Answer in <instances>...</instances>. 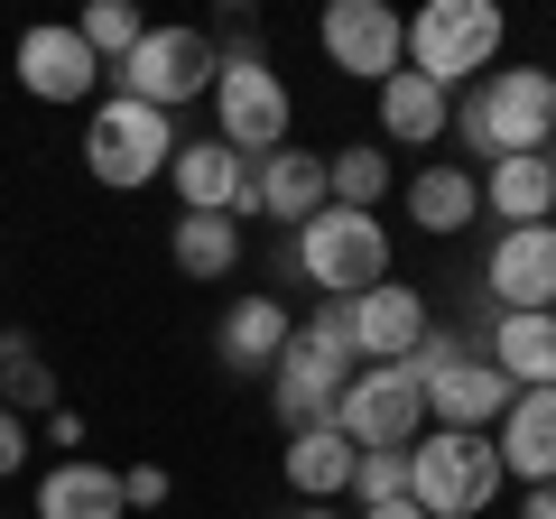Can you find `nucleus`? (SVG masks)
<instances>
[{
	"label": "nucleus",
	"instance_id": "4",
	"mask_svg": "<svg viewBox=\"0 0 556 519\" xmlns=\"http://www.w3.org/2000/svg\"><path fill=\"white\" fill-rule=\"evenodd\" d=\"M204 102H214V140L232 149V159L260 167V159L288 149V121L298 112H288V84H278V65L260 56V47H232V56L214 65V93Z\"/></svg>",
	"mask_w": 556,
	"mask_h": 519
},
{
	"label": "nucleus",
	"instance_id": "25",
	"mask_svg": "<svg viewBox=\"0 0 556 519\" xmlns=\"http://www.w3.org/2000/svg\"><path fill=\"white\" fill-rule=\"evenodd\" d=\"M167 251H177L186 279H223V269L241 260V223L232 214H186L177 232H167Z\"/></svg>",
	"mask_w": 556,
	"mask_h": 519
},
{
	"label": "nucleus",
	"instance_id": "10",
	"mask_svg": "<svg viewBox=\"0 0 556 519\" xmlns=\"http://www.w3.org/2000/svg\"><path fill=\"white\" fill-rule=\"evenodd\" d=\"M316 47L343 65V75L390 84L399 65H408V20H399L390 0H334V10L316 20Z\"/></svg>",
	"mask_w": 556,
	"mask_h": 519
},
{
	"label": "nucleus",
	"instance_id": "16",
	"mask_svg": "<svg viewBox=\"0 0 556 519\" xmlns=\"http://www.w3.org/2000/svg\"><path fill=\"white\" fill-rule=\"evenodd\" d=\"M492 455H501V473L510 482H556V390H519L510 408H501V427H492Z\"/></svg>",
	"mask_w": 556,
	"mask_h": 519
},
{
	"label": "nucleus",
	"instance_id": "17",
	"mask_svg": "<svg viewBox=\"0 0 556 519\" xmlns=\"http://www.w3.org/2000/svg\"><path fill=\"white\" fill-rule=\"evenodd\" d=\"M38 519H130V501H121V473L93 455H56L38 473Z\"/></svg>",
	"mask_w": 556,
	"mask_h": 519
},
{
	"label": "nucleus",
	"instance_id": "27",
	"mask_svg": "<svg viewBox=\"0 0 556 519\" xmlns=\"http://www.w3.org/2000/svg\"><path fill=\"white\" fill-rule=\"evenodd\" d=\"M0 408H20V418L56 408V371L38 362V343H0Z\"/></svg>",
	"mask_w": 556,
	"mask_h": 519
},
{
	"label": "nucleus",
	"instance_id": "29",
	"mask_svg": "<svg viewBox=\"0 0 556 519\" xmlns=\"http://www.w3.org/2000/svg\"><path fill=\"white\" fill-rule=\"evenodd\" d=\"M353 501H362V510L408 501V445H371V455H353Z\"/></svg>",
	"mask_w": 556,
	"mask_h": 519
},
{
	"label": "nucleus",
	"instance_id": "15",
	"mask_svg": "<svg viewBox=\"0 0 556 519\" xmlns=\"http://www.w3.org/2000/svg\"><path fill=\"white\" fill-rule=\"evenodd\" d=\"M167 186H177L186 214H251V159H232L223 140H186L177 159H167Z\"/></svg>",
	"mask_w": 556,
	"mask_h": 519
},
{
	"label": "nucleus",
	"instance_id": "5",
	"mask_svg": "<svg viewBox=\"0 0 556 519\" xmlns=\"http://www.w3.org/2000/svg\"><path fill=\"white\" fill-rule=\"evenodd\" d=\"M501 455L492 436H455V427H427V436L408 445V501L427 519H482L501 501Z\"/></svg>",
	"mask_w": 556,
	"mask_h": 519
},
{
	"label": "nucleus",
	"instance_id": "36",
	"mask_svg": "<svg viewBox=\"0 0 556 519\" xmlns=\"http://www.w3.org/2000/svg\"><path fill=\"white\" fill-rule=\"evenodd\" d=\"M298 519H334V510H298Z\"/></svg>",
	"mask_w": 556,
	"mask_h": 519
},
{
	"label": "nucleus",
	"instance_id": "31",
	"mask_svg": "<svg viewBox=\"0 0 556 519\" xmlns=\"http://www.w3.org/2000/svg\"><path fill=\"white\" fill-rule=\"evenodd\" d=\"M121 501H130V510H159L167 501V464H130V473H121Z\"/></svg>",
	"mask_w": 556,
	"mask_h": 519
},
{
	"label": "nucleus",
	"instance_id": "3",
	"mask_svg": "<svg viewBox=\"0 0 556 519\" xmlns=\"http://www.w3.org/2000/svg\"><path fill=\"white\" fill-rule=\"evenodd\" d=\"M408 371H417V400H427V418L455 427V436H492L501 408L519 400V390H510V380H501L464 334H427V343L408 353Z\"/></svg>",
	"mask_w": 556,
	"mask_h": 519
},
{
	"label": "nucleus",
	"instance_id": "28",
	"mask_svg": "<svg viewBox=\"0 0 556 519\" xmlns=\"http://www.w3.org/2000/svg\"><path fill=\"white\" fill-rule=\"evenodd\" d=\"M75 38H84V47H93V56H102V65H121V56H130V47H139V38H149V20H139L130 0H93V10H84V20H75Z\"/></svg>",
	"mask_w": 556,
	"mask_h": 519
},
{
	"label": "nucleus",
	"instance_id": "9",
	"mask_svg": "<svg viewBox=\"0 0 556 519\" xmlns=\"http://www.w3.org/2000/svg\"><path fill=\"white\" fill-rule=\"evenodd\" d=\"M334 427L371 455V445H417L427 436V400H417V371L408 362H362L353 380H343V408Z\"/></svg>",
	"mask_w": 556,
	"mask_h": 519
},
{
	"label": "nucleus",
	"instance_id": "13",
	"mask_svg": "<svg viewBox=\"0 0 556 519\" xmlns=\"http://www.w3.org/2000/svg\"><path fill=\"white\" fill-rule=\"evenodd\" d=\"M20 84L38 102H93V84H102V56L75 38V20H47V28H20Z\"/></svg>",
	"mask_w": 556,
	"mask_h": 519
},
{
	"label": "nucleus",
	"instance_id": "32",
	"mask_svg": "<svg viewBox=\"0 0 556 519\" xmlns=\"http://www.w3.org/2000/svg\"><path fill=\"white\" fill-rule=\"evenodd\" d=\"M28 445H38V436H28V418H20V408H0V473H20Z\"/></svg>",
	"mask_w": 556,
	"mask_h": 519
},
{
	"label": "nucleus",
	"instance_id": "19",
	"mask_svg": "<svg viewBox=\"0 0 556 519\" xmlns=\"http://www.w3.org/2000/svg\"><path fill=\"white\" fill-rule=\"evenodd\" d=\"M353 455H362V445L343 436V427H298L288 455H278V473H288V492H298L306 510H325L334 492H353Z\"/></svg>",
	"mask_w": 556,
	"mask_h": 519
},
{
	"label": "nucleus",
	"instance_id": "24",
	"mask_svg": "<svg viewBox=\"0 0 556 519\" xmlns=\"http://www.w3.org/2000/svg\"><path fill=\"white\" fill-rule=\"evenodd\" d=\"M288 334H298V325H288V306L278 298H241L232 316H223V362H232V371H278V353H288Z\"/></svg>",
	"mask_w": 556,
	"mask_h": 519
},
{
	"label": "nucleus",
	"instance_id": "26",
	"mask_svg": "<svg viewBox=\"0 0 556 519\" xmlns=\"http://www.w3.org/2000/svg\"><path fill=\"white\" fill-rule=\"evenodd\" d=\"M380 195H390V149H334L325 159V204L380 214Z\"/></svg>",
	"mask_w": 556,
	"mask_h": 519
},
{
	"label": "nucleus",
	"instance_id": "11",
	"mask_svg": "<svg viewBox=\"0 0 556 519\" xmlns=\"http://www.w3.org/2000/svg\"><path fill=\"white\" fill-rule=\"evenodd\" d=\"M482 288H492V316H547V306H556V223L492 232V251H482Z\"/></svg>",
	"mask_w": 556,
	"mask_h": 519
},
{
	"label": "nucleus",
	"instance_id": "33",
	"mask_svg": "<svg viewBox=\"0 0 556 519\" xmlns=\"http://www.w3.org/2000/svg\"><path fill=\"white\" fill-rule=\"evenodd\" d=\"M47 445H84V418H75V408H47Z\"/></svg>",
	"mask_w": 556,
	"mask_h": 519
},
{
	"label": "nucleus",
	"instance_id": "18",
	"mask_svg": "<svg viewBox=\"0 0 556 519\" xmlns=\"http://www.w3.org/2000/svg\"><path fill=\"white\" fill-rule=\"evenodd\" d=\"M251 214L260 223H316L325 214V159L316 149H278L251 167Z\"/></svg>",
	"mask_w": 556,
	"mask_h": 519
},
{
	"label": "nucleus",
	"instance_id": "2",
	"mask_svg": "<svg viewBox=\"0 0 556 519\" xmlns=\"http://www.w3.org/2000/svg\"><path fill=\"white\" fill-rule=\"evenodd\" d=\"M556 130V75L547 65H492L464 93V149L482 159H538Z\"/></svg>",
	"mask_w": 556,
	"mask_h": 519
},
{
	"label": "nucleus",
	"instance_id": "22",
	"mask_svg": "<svg viewBox=\"0 0 556 519\" xmlns=\"http://www.w3.org/2000/svg\"><path fill=\"white\" fill-rule=\"evenodd\" d=\"M445 130H455V93H437L427 75H408V65H399V75L380 84V140H399V149H437Z\"/></svg>",
	"mask_w": 556,
	"mask_h": 519
},
{
	"label": "nucleus",
	"instance_id": "30",
	"mask_svg": "<svg viewBox=\"0 0 556 519\" xmlns=\"http://www.w3.org/2000/svg\"><path fill=\"white\" fill-rule=\"evenodd\" d=\"M298 334L325 343L334 362H362V353H353V298H316V325H298Z\"/></svg>",
	"mask_w": 556,
	"mask_h": 519
},
{
	"label": "nucleus",
	"instance_id": "23",
	"mask_svg": "<svg viewBox=\"0 0 556 519\" xmlns=\"http://www.w3.org/2000/svg\"><path fill=\"white\" fill-rule=\"evenodd\" d=\"M473 214H482V177H473V167L427 159L408 177V223H417V232H464Z\"/></svg>",
	"mask_w": 556,
	"mask_h": 519
},
{
	"label": "nucleus",
	"instance_id": "20",
	"mask_svg": "<svg viewBox=\"0 0 556 519\" xmlns=\"http://www.w3.org/2000/svg\"><path fill=\"white\" fill-rule=\"evenodd\" d=\"M482 214H501V232L519 223H556V159H492L482 167Z\"/></svg>",
	"mask_w": 556,
	"mask_h": 519
},
{
	"label": "nucleus",
	"instance_id": "34",
	"mask_svg": "<svg viewBox=\"0 0 556 519\" xmlns=\"http://www.w3.org/2000/svg\"><path fill=\"white\" fill-rule=\"evenodd\" d=\"M519 519H556V482H538V492L519 501Z\"/></svg>",
	"mask_w": 556,
	"mask_h": 519
},
{
	"label": "nucleus",
	"instance_id": "14",
	"mask_svg": "<svg viewBox=\"0 0 556 519\" xmlns=\"http://www.w3.org/2000/svg\"><path fill=\"white\" fill-rule=\"evenodd\" d=\"M427 334H437V325H427V298H417L408 279H380V288L353 298V353L362 362H408Z\"/></svg>",
	"mask_w": 556,
	"mask_h": 519
},
{
	"label": "nucleus",
	"instance_id": "35",
	"mask_svg": "<svg viewBox=\"0 0 556 519\" xmlns=\"http://www.w3.org/2000/svg\"><path fill=\"white\" fill-rule=\"evenodd\" d=\"M362 519H427L417 501H380V510H362Z\"/></svg>",
	"mask_w": 556,
	"mask_h": 519
},
{
	"label": "nucleus",
	"instance_id": "1",
	"mask_svg": "<svg viewBox=\"0 0 556 519\" xmlns=\"http://www.w3.org/2000/svg\"><path fill=\"white\" fill-rule=\"evenodd\" d=\"M501 47H510V20H501V0H427L408 10V75H427L437 93H455L464 75H492Z\"/></svg>",
	"mask_w": 556,
	"mask_h": 519
},
{
	"label": "nucleus",
	"instance_id": "7",
	"mask_svg": "<svg viewBox=\"0 0 556 519\" xmlns=\"http://www.w3.org/2000/svg\"><path fill=\"white\" fill-rule=\"evenodd\" d=\"M298 269L325 298H362V288L390 279V223L353 214V204H325L316 223H298Z\"/></svg>",
	"mask_w": 556,
	"mask_h": 519
},
{
	"label": "nucleus",
	"instance_id": "6",
	"mask_svg": "<svg viewBox=\"0 0 556 519\" xmlns=\"http://www.w3.org/2000/svg\"><path fill=\"white\" fill-rule=\"evenodd\" d=\"M177 149H186V140H177V121H167V112H149V102H130V93L93 102V130H84V167H93V186L130 195V186L167 177Z\"/></svg>",
	"mask_w": 556,
	"mask_h": 519
},
{
	"label": "nucleus",
	"instance_id": "8",
	"mask_svg": "<svg viewBox=\"0 0 556 519\" xmlns=\"http://www.w3.org/2000/svg\"><path fill=\"white\" fill-rule=\"evenodd\" d=\"M214 65H223V56H214V38H204V28H149V38H139L112 75H121V93H130V102H149V112L177 121L186 102L214 93Z\"/></svg>",
	"mask_w": 556,
	"mask_h": 519
},
{
	"label": "nucleus",
	"instance_id": "21",
	"mask_svg": "<svg viewBox=\"0 0 556 519\" xmlns=\"http://www.w3.org/2000/svg\"><path fill=\"white\" fill-rule=\"evenodd\" d=\"M510 390H556V306L547 316H492V343H482Z\"/></svg>",
	"mask_w": 556,
	"mask_h": 519
},
{
	"label": "nucleus",
	"instance_id": "12",
	"mask_svg": "<svg viewBox=\"0 0 556 519\" xmlns=\"http://www.w3.org/2000/svg\"><path fill=\"white\" fill-rule=\"evenodd\" d=\"M353 371H362V362H334L325 343L288 334V353H278V371H269V400H278V418H288V436H298V427H334L343 380H353Z\"/></svg>",
	"mask_w": 556,
	"mask_h": 519
}]
</instances>
